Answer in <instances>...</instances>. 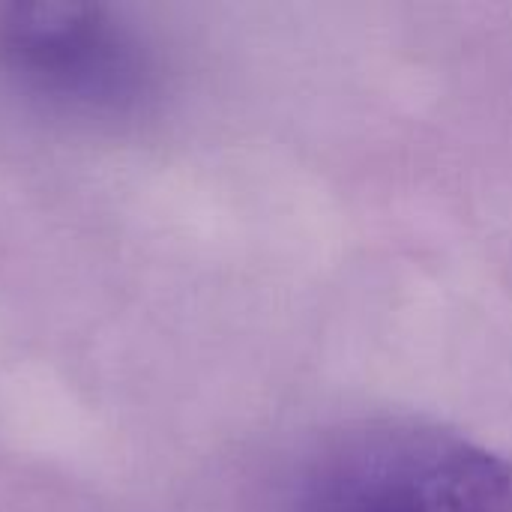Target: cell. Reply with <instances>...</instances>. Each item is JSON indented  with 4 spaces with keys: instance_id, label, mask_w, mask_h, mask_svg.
<instances>
[{
    "instance_id": "obj_1",
    "label": "cell",
    "mask_w": 512,
    "mask_h": 512,
    "mask_svg": "<svg viewBox=\"0 0 512 512\" xmlns=\"http://www.w3.org/2000/svg\"><path fill=\"white\" fill-rule=\"evenodd\" d=\"M285 512H512V468L432 423L363 420L309 447Z\"/></svg>"
},
{
    "instance_id": "obj_2",
    "label": "cell",
    "mask_w": 512,
    "mask_h": 512,
    "mask_svg": "<svg viewBox=\"0 0 512 512\" xmlns=\"http://www.w3.org/2000/svg\"><path fill=\"white\" fill-rule=\"evenodd\" d=\"M0 75L27 99L81 120H132L159 96V63L144 36L87 3L0 6Z\"/></svg>"
}]
</instances>
